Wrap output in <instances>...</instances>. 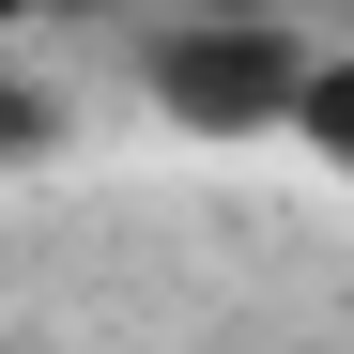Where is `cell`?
Returning a JSON list of instances; mask_svg holds the SVG:
<instances>
[{"label":"cell","instance_id":"obj_3","mask_svg":"<svg viewBox=\"0 0 354 354\" xmlns=\"http://www.w3.org/2000/svg\"><path fill=\"white\" fill-rule=\"evenodd\" d=\"M216 16H292L308 31V16H354V0H216Z\"/></svg>","mask_w":354,"mask_h":354},{"label":"cell","instance_id":"obj_1","mask_svg":"<svg viewBox=\"0 0 354 354\" xmlns=\"http://www.w3.org/2000/svg\"><path fill=\"white\" fill-rule=\"evenodd\" d=\"M308 31L292 16H216V0H185V16L139 31V93L169 108L185 139H292L308 124Z\"/></svg>","mask_w":354,"mask_h":354},{"label":"cell","instance_id":"obj_4","mask_svg":"<svg viewBox=\"0 0 354 354\" xmlns=\"http://www.w3.org/2000/svg\"><path fill=\"white\" fill-rule=\"evenodd\" d=\"M16 16H46V31H62V16H139V0H16Z\"/></svg>","mask_w":354,"mask_h":354},{"label":"cell","instance_id":"obj_2","mask_svg":"<svg viewBox=\"0 0 354 354\" xmlns=\"http://www.w3.org/2000/svg\"><path fill=\"white\" fill-rule=\"evenodd\" d=\"M292 139H308V154L339 169V185H354V46H339V62L308 77V124H292Z\"/></svg>","mask_w":354,"mask_h":354}]
</instances>
